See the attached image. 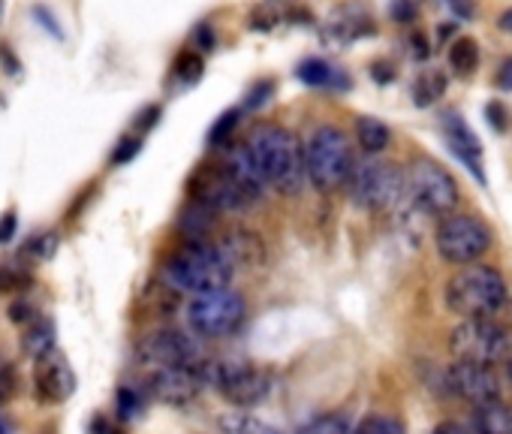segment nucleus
Here are the masks:
<instances>
[{
  "mask_svg": "<svg viewBox=\"0 0 512 434\" xmlns=\"http://www.w3.org/2000/svg\"><path fill=\"white\" fill-rule=\"evenodd\" d=\"M247 148L256 160V166L263 169L266 184L275 187L278 193L296 196L305 184V145L290 133L287 127L278 124H260L250 139Z\"/></svg>",
  "mask_w": 512,
  "mask_h": 434,
  "instance_id": "1",
  "label": "nucleus"
},
{
  "mask_svg": "<svg viewBox=\"0 0 512 434\" xmlns=\"http://www.w3.org/2000/svg\"><path fill=\"white\" fill-rule=\"evenodd\" d=\"M163 278L178 293L202 296L211 290H226L235 278V269L226 263V257L220 254L217 245L187 242L163 266Z\"/></svg>",
  "mask_w": 512,
  "mask_h": 434,
  "instance_id": "2",
  "label": "nucleus"
},
{
  "mask_svg": "<svg viewBox=\"0 0 512 434\" xmlns=\"http://www.w3.org/2000/svg\"><path fill=\"white\" fill-rule=\"evenodd\" d=\"M446 305L464 320L494 317L506 305V281L497 269L470 263L446 284Z\"/></svg>",
  "mask_w": 512,
  "mask_h": 434,
  "instance_id": "3",
  "label": "nucleus"
},
{
  "mask_svg": "<svg viewBox=\"0 0 512 434\" xmlns=\"http://www.w3.org/2000/svg\"><path fill=\"white\" fill-rule=\"evenodd\" d=\"M202 383L214 386V392L232 407L247 410L272 395L275 380L263 365H253L247 359H208L202 365Z\"/></svg>",
  "mask_w": 512,
  "mask_h": 434,
  "instance_id": "4",
  "label": "nucleus"
},
{
  "mask_svg": "<svg viewBox=\"0 0 512 434\" xmlns=\"http://www.w3.org/2000/svg\"><path fill=\"white\" fill-rule=\"evenodd\" d=\"M353 163L356 160H353L350 139L338 127L323 124L311 133V139L305 145V178L317 190L332 193L341 184H347Z\"/></svg>",
  "mask_w": 512,
  "mask_h": 434,
  "instance_id": "5",
  "label": "nucleus"
},
{
  "mask_svg": "<svg viewBox=\"0 0 512 434\" xmlns=\"http://www.w3.org/2000/svg\"><path fill=\"white\" fill-rule=\"evenodd\" d=\"M347 190H350V199L368 211H389L407 196L404 172L398 166L380 163V160L353 163Z\"/></svg>",
  "mask_w": 512,
  "mask_h": 434,
  "instance_id": "6",
  "label": "nucleus"
},
{
  "mask_svg": "<svg viewBox=\"0 0 512 434\" xmlns=\"http://www.w3.org/2000/svg\"><path fill=\"white\" fill-rule=\"evenodd\" d=\"M437 254L452 266H470L491 248V230L476 214H446L434 233Z\"/></svg>",
  "mask_w": 512,
  "mask_h": 434,
  "instance_id": "7",
  "label": "nucleus"
},
{
  "mask_svg": "<svg viewBox=\"0 0 512 434\" xmlns=\"http://www.w3.org/2000/svg\"><path fill=\"white\" fill-rule=\"evenodd\" d=\"M449 347L458 356V362H476V365H494L503 362L512 350V335L506 326L494 323L491 317L482 320H464L452 329Z\"/></svg>",
  "mask_w": 512,
  "mask_h": 434,
  "instance_id": "8",
  "label": "nucleus"
},
{
  "mask_svg": "<svg viewBox=\"0 0 512 434\" xmlns=\"http://www.w3.org/2000/svg\"><path fill=\"white\" fill-rule=\"evenodd\" d=\"M247 305L235 290H211L193 296L187 305V323L199 338H226L244 323Z\"/></svg>",
  "mask_w": 512,
  "mask_h": 434,
  "instance_id": "9",
  "label": "nucleus"
},
{
  "mask_svg": "<svg viewBox=\"0 0 512 434\" xmlns=\"http://www.w3.org/2000/svg\"><path fill=\"white\" fill-rule=\"evenodd\" d=\"M404 184H407V196L422 211H428L434 217H446L458 205V184H455V178L440 163H434V160L410 163V169L404 175Z\"/></svg>",
  "mask_w": 512,
  "mask_h": 434,
  "instance_id": "10",
  "label": "nucleus"
},
{
  "mask_svg": "<svg viewBox=\"0 0 512 434\" xmlns=\"http://www.w3.org/2000/svg\"><path fill=\"white\" fill-rule=\"evenodd\" d=\"M187 193L193 202L211 208V211H244L253 205V199L244 193V187L226 172L223 163H202L187 178Z\"/></svg>",
  "mask_w": 512,
  "mask_h": 434,
  "instance_id": "11",
  "label": "nucleus"
},
{
  "mask_svg": "<svg viewBox=\"0 0 512 434\" xmlns=\"http://www.w3.org/2000/svg\"><path fill=\"white\" fill-rule=\"evenodd\" d=\"M139 362H145L151 368H196V371H202V365L208 359L196 338L175 332V329H160V332L142 338Z\"/></svg>",
  "mask_w": 512,
  "mask_h": 434,
  "instance_id": "12",
  "label": "nucleus"
},
{
  "mask_svg": "<svg viewBox=\"0 0 512 434\" xmlns=\"http://www.w3.org/2000/svg\"><path fill=\"white\" fill-rule=\"evenodd\" d=\"M449 389L473 404V407H485L500 401V380L488 365H476V362H455L449 368Z\"/></svg>",
  "mask_w": 512,
  "mask_h": 434,
  "instance_id": "13",
  "label": "nucleus"
},
{
  "mask_svg": "<svg viewBox=\"0 0 512 434\" xmlns=\"http://www.w3.org/2000/svg\"><path fill=\"white\" fill-rule=\"evenodd\" d=\"M202 371L196 368H151L148 392L169 407H187L202 392Z\"/></svg>",
  "mask_w": 512,
  "mask_h": 434,
  "instance_id": "14",
  "label": "nucleus"
},
{
  "mask_svg": "<svg viewBox=\"0 0 512 434\" xmlns=\"http://www.w3.org/2000/svg\"><path fill=\"white\" fill-rule=\"evenodd\" d=\"M34 392L49 404H61L76 392V371L58 347L34 359Z\"/></svg>",
  "mask_w": 512,
  "mask_h": 434,
  "instance_id": "15",
  "label": "nucleus"
},
{
  "mask_svg": "<svg viewBox=\"0 0 512 434\" xmlns=\"http://www.w3.org/2000/svg\"><path fill=\"white\" fill-rule=\"evenodd\" d=\"M217 248L232 269H260L266 263V242L253 230H244V227L226 230L217 239Z\"/></svg>",
  "mask_w": 512,
  "mask_h": 434,
  "instance_id": "16",
  "label": "nucleus"
},
{
  "mask_svg": "<svg viewBox=\"0 0 512 434\" xmlns=\"http://www.w3.org/2000/svg\"><path fill=\"white\" fill-rule=\"evenodd\" d=\"M220 163H223L226 172L244 187V193H247L253 202H260V199L266 196V190H269L266 175H263L260 166H256V160H253L247 142H241V145H235V148H226V154H223Z\"/></svg>",
  "mask_w": 512,
  "mask_h": 434,
  "instance_id": "17",
  "label": "nucleus"
},
{
  "mask_svg": "<svg viewBox=\"0 0 512 434\" xmlns=\"http://www.w3.org/2000/svg\"><path fill=\"white\" fill-rule=\"evenodd\" d=\"M443 136H446V142H449V148H452V154L479 178V181H485V169H482V145H479V139H476V133L458 118V115H446L443 118Z\"/></svg>",
  "mask_w": 512,
  "mask_h": 434,
  "instance_id": "18",
  "label": "nucleus"
},
{
  "mask_svg": "<svg viewBox=\"0 0 512 434\" xmlns=\"http://www.w3.org/2000/svg\"><path fill=\"white\" fill-rule=\"evenodd\" d=\"M175 227H178V233L187 242H205L217 230V211H211V208H205V205L190 199V205L181 208Z\"/></svg>",
  "mask_w": 512,
  "mask_h": 434,
  "instance_id": "19",
  "label": "nucleus"
},
{
  "mask_svg": "<svg viewBox=\"0 0 512 434\" xmlns=\"http://www.w3.org/2000/svg\"><path fill=\"white\" fill-rule=\"evenodd\" d=\"M22 350L31 356V359H40L43 353L55 350V323L49 317H34L25 323L22 329Z\"/></svg>",
  "mask_w": 512,
  "mask_h": 434,
  "instance_id": "20",
  "label": "nucleus"
},
{
  "mask_svg": "<svg viewBox=\"0 0 512 434\" xmlns=\"http://www.w3.org/2000/svg\"><path fill=\"white\" fill-rule=\"evenodd\" d=\"M217 428L220 434H281L278 425L260 419V416H253L247 410H229L217 419Z\"/></svg>",
  "mask_w": 512,
  "mask_h": 434,
  "instance_id": "21",
  "label": "nucleus"
},
{
  "mask_svg": "<svg viewBox=\"0 0 512 434\" xmlns=\"http://www.w3.org/2000/svg\"><path fill=\"white\" fill-rule=\"evenodd\" d=\"M296 76H299L305 85H311V88H347V85H350V82H347L332 64H326L323 58H308V61H302L299 70H296Z\"/></svg>",
  "mask_w": 512,
  "mask_h": 434,
  "instance_id": "22",
  "label": "nucleus"
},
{
  "mask_svg": "<svg viewBox=\"0 0 512 434\" xmlns=\"http://www.w3.org/2000/svg\"><path fill=\"white\" fill-rule=\"evenodd\" d=\"M356 139H359L365 154H380V151L389 148L392 133H389V127L380 118H359L356 121Z\"/></svg>",
  "mask_w": 512,
  "mask_h": 434,
  "instance_id": "23",
  "label": "nucleus"
},
{
  "mask_svg": "<svg viewBox=\"0 0 512 434\" xmlns=\"http://www.w3.org/2000/svg\"><path fill=\"white\" fill-rule=\"evenodd\" d=\"M476 434H512V413L500 401L479 407V413H476Z\"/></svg>",
  "mask_w": 512,
  "mask_h": 434,
  "instance_id": "24",
  "label": "nucleus"
},
{
  "mask_svg": "<svg viewBox=\"0 0 512 434\" xmlns=\"http://www.w3.org/2000/svg\"><path fill=\"white\" fill-rule=\"evenodd\" d=\"M479 64V46L470 37H458L449 46V67L455 70V76H470Z\"/></svg>",
  "mask_w": 512,
  "mask_h": 434,
  "instance_id": "25",
  "label": "nucleus"
},
{
  "mask_svg": "<svg viewBox=\"0 0 512 434\" xmlns=\"http://www.w3.org/2000/svg\"><path fill=\"white\" fill-rule=\"evenodd\" d=\"M443 91H446V76L443 73H422L416 82H413V100H416V106H431V103H437L440 97H443Z\"/></svg>",
  "mask_w": 512,
  "mask_h": 434,
  "instance_id": "26",
  "label": "nucleus"
},
{
  "mask_svg": "<svg viewBox=\"0 0 512 434\" xmlns=\"http://www.w3.org/2000/svg\"><path fill=\"white\" fill-rule=\"evenodd\" d=\"M296 434H350V422L341 413H323L305 422Z\"/></svg>",
  "mask_w": 512,
  "mask_h": 434,
  "instance_id": "27",
  "label": "nucleus"
},
{
  "mask_svg": "<svg viewBox=\"0 0 512 434\" xmlns=\"http://www.w3.org/2000/svg\"><path fill=\"white\" fill-rule=\"evenodd\" d=\"M350 434H404V425H401L395 416L371 413V416H365L356 428H350Z\"/></svg>",
  "mask_w": 512,
  "mask_h": 434,
  "instance_id": "28",
  "label": "nucleus"
},
{
  "mask_svg": "<svg viewBox=\"0 0 512 434\" xmlns=\"http://www.w3.org/2000/svg\"><path fill=\"white\" fill-rule=\"evenodd\" d=\"M238 118H241V109H229V112H223V115L211 124V130H208V145H211V148H223V145H229V136H232V130L238 127Z\"/></svg>",
  "mask_w": 512,
  "mask_h": 434,
  "instance_id": "29",
  "label": "nucleus"
},
{
  "mask_svg": "<svg viewBox=\"0 0 512 434\" xmlns=\"http://www.w3.org/2000/svg\"><path fill=\"white\" fill-rule=\"evenodd\" d=\"M202 67H205V64H202V55H196V52H181V55L175 58V67H172V70H175V76H178L181 82L190 85V82H196V79L202 76Z\"/></svg>",
  "mask_w": 512,
  "mask_h": 434,
  "instance_id": "30",
  "label": "nucleus"
},
{
  "mask_svg": "<svg viewBox=\"0 0 512 434\" xmlns=\"http://www.w3.org/2000/svg\"><path fill=\"white\" fill-rule=\"evenodd\" d=\"M139 148H142V142H139V139H133V136L121 139V142H118V148L112 151V166L130 163V160H133V157L139 154Z\"/></svg>",
  "mask_w": 512,
  "mask_h": 434,
  "instance_id": "31",
  "label": "nucleus"
},
{
  "mask_svg": "<svg viewBox=\"0 0 512 434\" xmlns=\"http://www.w3.org/2000/svg\"><path fill=\"white\" fill-rule=\"evenodd\" d=\"M266 100H272V82H260L244 100V109H260Z\"/></svg>",
  "mask_w": 512,
  "mask_h": 434,
  "instance_id": "32",
  "label": "nucleus"
},
{
  "mask_svg": "<svg viewBox=\"0 0 512 434\" xmlns=\"http://www.w3.org/2000/svg\"><path fill=\"white\" fill-rule=\"evenodd\" d=\"M16 371L7 365V368H0V401H10L13 392H16Z\"/></svg>",
  "mask_w": 512,
  "mask_h": 434,
  "instance_id": "33",
  "label": "nucleus"
},
{
  "mask_svg": "<svg viewBox=\"0 0 512 434\" xmlns=\"http://www.w3.org/2000/svg\"><path fill=\"white\" fill-rule=\"evenodd\" d=\"M392 19L395 22H413L416 19V7L410 4V0H395V4H392Z\"/></svg>",
  "mask_w": 512,
  "mask_h": 434,
  "instance_id": "34",
  "label": "nucleus"
},
{
  "mask_svg": "<svg viewBox=\"0 0 512 434\" xmlns=\"http://www.w3.org/2000/svg\"><path fill=\"white\" fill-rule=\"evenodd\" d=\"M118 407H121V413H133V410H139V395L133 392V389H121L118 392Z\"/></svg>",
  "mask_w": 512,
  "mask_h": 434,
  "instance_id": "35",
  "label": "nucleus"
},
{
  "mask_svg": "<svg viewBox=\"0 0 512 434\" xmlns=\"http://www.w3.org/2000/svg\"><path fill=\"white\" fill-rule=\"evenodd\" d=\"M25 284V275H16L13 269H7V272H0V293H10V290H19Z\"/></svg>",
  "mask_w": 512,
  "mask_h": 434,
  "instance_id": "36",
  "label": "nucleus"
},
{
  "mask_svg": "<svg viewBox=\"0 0 512 434\" xmlns=\"http://www.w3.org/2000/svg\"><path fill=\"white\" fill-rule=\"evenodd\" d=\"M497 88L500 91H512V58H506L497 70Z\"/></svg>",
  "mask_w": 512,
  "mask_h": 434,
  "instance_id": "37",
  "label": "nucleus"
},
{
  "mask_svg": "<svg viewBox=\"0 0 512 434\" xmlns=\"http://www.w3.org/2000/svg\"><path fill=\"white\" fill-rule=\"evenodd\" d=\"M434 434H476V431L467 428V425H461V422H440L434 428Z\"/></svg>",
  "mask_w": 512,
  "mask_h": 434,
  "instance_id": "38",
  "label": "nucleus"
},
{
  "mask_svg": "<svg viewBox=\"0 0 512 434\" xmlns=\"http://www.w3.org/2000/svg\"><path fill=\"white\" fill-rule=\"evenodd\" d=\"M10 314H13V320H16V323H22V326H25L28 320H34V317H37V314H34V308H31V305H25V302H22V305H13V308H10Z\"/></svg>",
  "mask_w": 512,
  "mask_h": 434,
  "instance_id": "39",
  "label": "nucleus"
},
{
  "mask_svg": "<svg viewBox=\"0 0 512 434\" xmlns=\"http://www.w3.org/2000/svg\"><path fill=\"white\" fill-rule=\"evenodd\" d=\"M16 230V214H7V221H0V242H7Z\"/></svg>",
  "mask_w": 512,
  "mask_h": 434,
  "instance_id": "40",
  "label": "nucleus"
},
{
  "mask_svg": "<svg viewBox=\"0 0 512 434\" xmlns=\"http://www.w3.org/2000/svg\"><path fill=\"white\" fill-rule=\"evenodd\" d=\"M446 4H449L458 16H464V19L473 16V4H467V0H446Z\"/></svg>",
  "mask_w": 512,
  "mask_h": 434,
  "instance_id": "41",
  "label": "nucleus"
},
{
  "mask_svg": "<svg viewBox=\"0 0 512 434\" xmlns=\"http://www.w3.org/2000/svg\"><path fill=\"white\" fill-rule=\"evenodd\" d=\"M497 25H500V31H506V34H512V10H506V13H500V19H497Z\"/></svg>",
  "mask_w": 512,
  "mask_h": 434,
  "instance_id": "42",
  "label": "nucleus"
},
{
  "mask_svg": "<svg viewBox=\"0 0 512 434\" xmlns=\"http://www.w3.org/2000/svg\"><path fill=\"white\" fill-rule=\"evenodd\" d=\"M503 362H506V380L512 383V350H509V356H506Z\"/></svg>",
  "mask_w": 512,
  "mask_h": 434,
  "instance_id": "43",
  "label": "nucleus"
},
{
  "mask_svg": "<svg viewBox=\"0 0 512 434\" xmlns=\"http://www.w3.org/2000/svg\"><path fill=\"white\" fill-rule=\"evenodd\" d=\"M0 434H7V431H4V422H0Z\"/></svg>",
  "mask_w": 512,
  "mask_h": 434,
  "instance_id": "44",
  "label": "nucleus"
}]
</instances>
